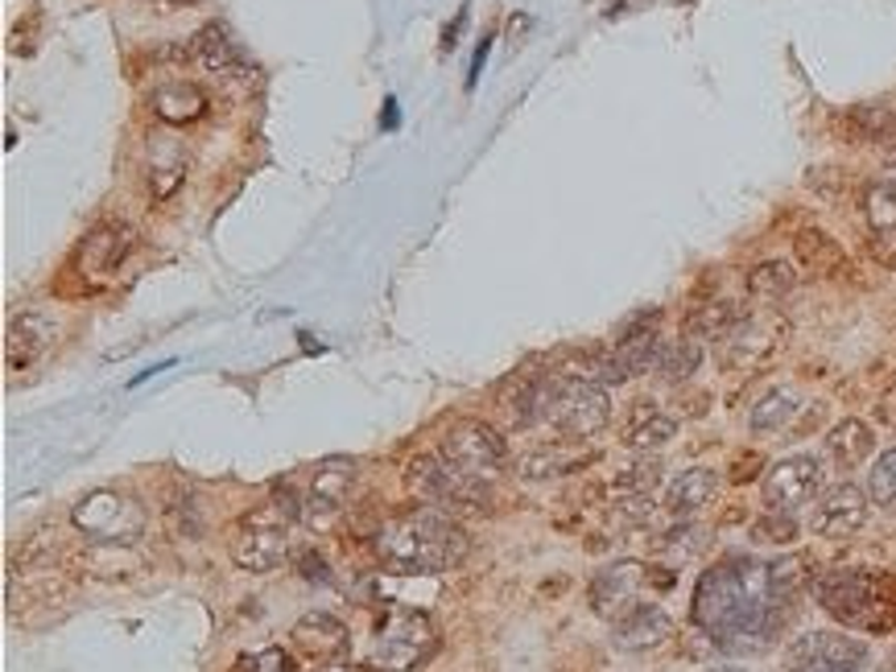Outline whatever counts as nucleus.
<instances>
[{
  "instance_id": "c756f323",
  "label": "nucleus",
  "mask_w": 896,
  "mask_h": 672,
  "mask_svg": "<svg viewBox=\"0 0 896 672\" xmlns=\"http://www.w3.org/2000/svg\"><path fill=\"white\" fill-rule=\"evenodd\" d=\"M864 220L876 239H896V186L893 182H872L864 190Z\"/></svg>"
},
{
  "instance_id": "a211bd4d",
  "label": "nucleus",
  "mask_w": 896,
  "mask_h": 672,
  "mask_svg": "<svg viewBox=\"0 0 896 672\" xmlns=\"http://www.w3.org/2000/svg\"><path fill=\"white\" fill-rule=\"evenodd\" d=\"M677 438V422L670 413H661L653 401H632L629 417H624V446L636 454L661 450Z\"/></svg>"
},
{
  "instance_id": "6e6552de",
  "label": "nucleus",
  "mask_w": 896,
  "mask_h": 672,
  "mask_svg": "<svg viewBox=\"0 0 896 672\" xmlns=\"http://www.w3.org/2000/svg\"><path fill=\"white\" fill-rule=\"evenodd\" d=\"M405 483L422 495V500L439 503V508H488V487H484V479H472V474H463V470H455L446 458H434V454H422V458H413L405 470Z\"/></svg>"
},
{
  "instance_id": "4c0bfd02",
  "label": "nucleus",
  "mask_w": 896,
  "mask_h": 672,
  "mask_svg": "<svg viewBox=\"0 0 896 672\" xmlns=\"http://www.w3.org/2000/svg\"><path fill=\"white\" fill-rule=\"evenodd\" d=\"M467 17H472V9L463 4V9H458V17H455V25H446V33H442V50H446V54L458 46V33H463V25H467Z\"/></svg>"
},
{
  "instance_id": "f8f14e48",
  "label": "nucleus",
  "mask_w": 896,
  "mask_h": 672,
  "mask_svg": "<svg viewBox=\"0 0 896 672\" xmlns=\"http://www.w3.org/2000/svg\"><path fill=\"white\" fill-rule=\"evenodd\" d=\"M760 491H765L769 512H789V516H793L798 508L818 500V491H822V462H818L814 454L781 458L777 467H769Z\"/></svg>"
},
{
  "instance_id": "4468645a",
  "label": "nucleus",
  "mask_w": 896,
  "mask_h": 672,
  "mask_svg": "<svg viewBox=\"0 0 896 672\" xmlns=\"http://www.w3.org/2000/svg\"><path fill=\"white\" fill-rule=\"evenodd\" d=\"M128 248H133V232L104 223V227L83 235V244L75 248V273L87 277V281H104V277H112L120 268Z\"/></svg>"
},
{
  "instance_id": "7ed1b4c3",
  "label": "nucleus",
  "mask_w": 896,
  "mask_h": 672,
  "mask_svg": "<svg viewBox=\"0 0 896 672\" xmlns=\"http://www.w3.org/2000/svg\"><path fill=\"white\" fill-rule=\"evenodd\" d=\"M302 520V500L289 483H273L268 500L240 520L232 532V562L249 574H268L285 562V548H289V524Z\"/></svg>"
},
{
  "instance_id": "20e7f679",
  "label": "nucleus",
  "mask_w": 896,
  "mask_h": 672,
  "mask_svg": "<svg viewBox=\"0 0 896 672\" xmlns=\"http://www.w3.org/2000/svg\"><path fill=\"white\" fill-rule=\"evenodd\" d=\"M818 607L831 619L855 631H893L896 627V598L888 595V582L867 569H826L814 582Z\"/></svg>"
},
{
  "instance_id": "f704fd0d",
  "label": "nucleus",
  "mask_w": 896,
  "mask_h": 672,
  "mask_svg": "<svg viewBox=\"0 0 896 672\" xmlns=\"http://www.w3.org/2000/svg\"><path fill=\"white\" fill-rule=\"evenodd\" d=\"M575 467V458L562 450H534L525 454L517 462V474L520 479H529V483H537V479H554V474H567V470Z\"/></svg>"
},
{
  "instance_id": "72a5a7b5",
  "label": "nucleus",
  "mask_w": 896,
  "mask_h": 672,
  "mask_svg": "<svg viewBox=\"0 0 896 672\" xmlns=\"http://www.w3.org/2000/svg\"><path fill=\"white\" fill-rule=\"evenodd\" d=\"M867 500L881 508H896V450H884L867 470Z\"/></svg>"
},
{
  "instance_id": "49530a36",
  "label": "nucleus",
  "mask_w": 896,
  "mask_h": 672,
  "mask_svg": "<svg viewBox=\"0 0 896 672\" xmlns=\"http://www.w3.org/2000/svg\"><path fill=\"white\" fill-rule=\"evenodd\" d=\"M855 672H864V669H855Z\"/></svg>"
},
{
  "instance_id": "0eeeda50",
  "label": "nucleus",
  "mask_w": 896,
  "mask_h": 672,
  "mask_svg": "<svg viewBox=\"0 0 896 672\" xmlns=\"http://www.w3.org/2000/svg\"><path fill=\"white\" fill-rule=\"evenodd\" d=\"M71 524L92 541V545H137L145 536V508L128 500L120 491H92L87 500L75 503Z\"/></svg>"
},
{
  "instance_id": "ddd939ff",
  "label": "nucleus",
  "mask_w": 896,
  "mask_h": 672,
  "mask_svg": "<svg viewBox=\"0 0 896 672\" xmlns=\"http://www.w3.org/2000/svg\"><path fill=\"white\" fill-rule=\"evenodd\" d=\"M867 524V491H860L855 483H839L831 487L814 508L810 529L826 541H851L855 532Z\"/></svg>"
},
{
  "instance_id": "f03ea898",
  "label": "nucleus",
  "mask_w": 896,
  "mask_h": 672,
  "mask_svg": "<svg viewBox=\"0 0 896 672\" xmlns=\"http://www.w3.org/2000/svg\"><path fill=\"white\" fill-rule=\"evenodd\" d=\"M467 532L439 508H409L377 532V557L397 574H446L467 557Z\"/></svg>"
},
{
  "instance_id": "a18cd8bd",
  "label": "nucleus",
  "mask_w": 896,
  "mask_h": 672,
  "mask_svg": "<svg viewBox=\"0 0 896 672\" xmlns=\"http://www.w3.org/2000/svg\"><path fill=\"white\" fill-rule=\"evenodd\" d=\"M888 182H893V186H896V178H888Z\"/></svg>"
},
{
  "instance_id": "412c9836",
  "label": "nucleus",
  "mask_w": 896,
  "mask_h": 672,
  "mask_svg": "<svg viewBox=\"0 0 896 672\" xmlns=\"http://www.w3.org/2000/svg\"><path fill=\"white\" fill-rule=\"evenodd\" d=\"M715 495H719V474L710 467H691L665 487V508H670L674 516H694V512H703Z\"/></svg>"
},
{
  "instance_id": "9d476101",
  "label": "nucleus",
  "mask_w": 896,
  "mask_h": 672,
  "mask_svg": "<svg viewBox=\"0 0 896 672\" xmlns=\"http://www.w3.org/2000/svg\"><path fill=\"white\" fill-rule=\"evenodd\" d=\"M864 664V643L839 631H805L786 648V672H855Z\"/></svg>"
},
{
  "instance_id": "cd10ccee",
  "label": "nucleus",
  "mask_w": 896,
  "mask_h": 672,
  "mask_svg": "<svg viewBox=\"0 0 896 672\" xmlns=\"http://www.w3.org/2000/svg\"><path fill=\"white\" fill-rule=\"evenodd\" d=\"M793 252H798V260H802L805 268H814V273H839V268H847V256L839 248V239H831V235L818 232V227L798 232Z\"/></svg>"
},
{
  "instance_id": "b1692460",
  "label": "nucleus",
  "mask_w": 896,
  "mask_h": 672,
  "mask_svg": "<svg viewBox=\"0 0 896 672\" xmlns=\"http://www.w3.org/2000/svg\"><path fill=\"white\" fill-rule=\"evenodd\" d=\"M872 450H876V434H872L864 422H855V417L839 422L831 434H826V454H831L839 467H860Z\"/></svg>"
},
{
  "instance_id": "2eb2a0df",
  "label": "nucleus",
  "mask_w": 896,
  "mask_h": 672,
  "mask_svg": "<svg viewBox=\"0 0 896 672\" xmlns=\"http://www.w3.org/2000/svg\"><path fill=\"white\" fill-rule=\"evenodd\" d=\"M674 636V619L657 607V602H632L624 615L612 619V643L624 652H641V648H657Z\"/></svg>"
},
{
  "instance_id": "dca6fc26",
  "label": "nucleus",
  "mask_w": 896,
  "mask_h": 672,
  "mask_svg": "<svg viewBox=\"0 0 896 672\" xmlns=\"http://www.w3.org/2000/svg\"><path fill=\"white\" fill-rule=\"evenodd\" d=\"M641 582H645V569H641L636 562H615V565H608V569H599L595 578H591V590H587L591 610L603 615V619L624 615V610L636 602Z\"/></svg>"
},
{
  "instance_id": "e433bc0d",
  "label": "nucleus",
  "mask_w": 896,
  "mask_h": 672,
  "mask_svg": "<svg viewBox=\"0 0 896 672\" xmlns=\"http://www.w3.org/2000/svg\"><path fill=\"white\" fill-rule=\"evenodd\" d=\"M798 536V524L789 512H769L752 524V541H765V545H789Z\"/></svg>"
},
{
  "instance_id": "37998d69",
  "label": "nucleus",
  "mask_w": 896,
  "mask_h": 672,
  "mask_svg": "<svg viewBox=\"0 0 896 672\" xmlns=\"http://www.w3.org/2000/svg\"><path fill=\"white\" fill-rule=\"evenodd\" d=\"M166 4H194V0H166Z\"/></svg>"
},
{
  "instance_id": "423d86ee",
  "label": "nucleus",
  "mask_w": 896,
  "mask_h": 672,
  "mask_svg": "<svg viewBox=\"0 0 896 672\" xmlns=\"http://www.w3.org/2000/svg\"><path fill=\"white\" fill-rule=\"evenodd\" d=\"M546 422L562 434V438H595L612 422V401L603 384L579 380V375H550L546 380Z\"/></svg>"
},
{
  "instance_id": "c85d7f7f",
  "label": "nucleus",
  "mask_w": 896,
  "mask_h": 672,
  "mask_svg": "<svg viewBox=\"0 0 896 672\" xmlns=\"http://www.w3.org/2000/svg\"><path fill=\"white\" fill-rule=\"evenodd\" d=\"M698 367H703V339H694V334H682V339H674V343L661 346V360H657L661 380H670V384H682V380H691Z\"/></svg>"
},
{
  "instance_id": "9b49d317",
  "label": "nucleus",
  "mask_w": 896,
  "mask_h": 672,
  "mask_svg": "<svg viewBox=\"0 0 896 672\" xmlns=\"http://www.w3.org/2000/svg\"><path fill=\"white\" fill-rule=\"evenodd\" d=\"M351 487H356V462L351 458H323L315 467L310 491L302 500V520L315 532H327L335 520L344 516Z\"/></svg>"
},
{
  "instance_id": "f3484780",
  "label": "nucleus",
  "mask_w": 896,
  "mask_h": 672,
  "mask_svg": "<svg viewBox=\"0 0 896 672\" xmlns=\"http://www.w3.org/2000/svg\"><path fill=\"white\" fill-rule=\"evenodd\" d=\"M54 339H59V330H54V322L42 318V313H21V318H13L9 330H4V363H9V372L30 367Z\"/></svg>"
},
{
  "instance_id": "c03bdc74",
  "label": "nucleus",
  "mask_w": 896,
  "mask_h": 672,
  "mask_svg": "<svg viewBox=\"0 0 896 672\" xmlns=\"http://www.w3.org/2000/svg\"><path fill=\"white\" fill-rule=\"evenodd\" d=\"M707 672H744V669H707Z\"/></svg>"
},
{
  "instance_id": "1a4fd4ad",
  "label": "nucleus",
  "mask_w": 896,
  "mask_h": 672,
  "mask_svg": "<svg viewBox=\"0 0 896 672\" xmlns=\"http://www.w3.org/2000/svg\"><path fill=\"white\" fill-rule=\"evenodd\" d=\"M439 454L455 470L472 474V479H492V474L504 467V458H508V446H504V438L496 434V429H492V425L472 422V417H467V422L446 425Z\"/></svg>"
},
{
  "instance_id": "aec40b11",
  "label": "nucleus",
  "mask_w": 896,
  "mask_h": 672,
  "mask_svg": "<svg viewBox=\"0 0 896 672\" xmlns=\"http://www.w3.org/2000/svg\"><path fill=\"white\" fill-rule=\"evenodd\" d=\"M149 104H154L161 125H194V120H203L207 95L194 83H187V78H170V83L154 87Z\"/></svg>"
},
{
  "instance_id": "6ab92c4d",
  "label": "nucleus",
  "mask_w": 896,
  "mask_h": 672,
  "mask_svg": "<svg viewBox=\"0 0 896 672\" xmlns=\"http://www.w3.org/2000/svg\"><path fill=\"white\" fill-rule=\"evenodd\" d=\"M294 643L315 660H339L347 652L351 636H347V627L335 615L310 610V615H302L298 623H294Z\"/></svg>"
},
{
  "instance_id": "7c9ffc66",
  "label": "nucleus",
  "mask_w": 896,
  "mask_h": 672,
  "mask_svg": "<svg viewBox=\"0 0 896 672\" xmlns=\"http://www.w3.org/2000/svg\"><path fill=\"white\" fill-rule=\"evenodd\" d=\"M661 487V462L645 458V462H632L615 474V500H653V491Z\"/></svg>"
},
{
  "instance_id": "393cba45",
  "label": "nucleus",
  "mask_w": 896,
  "mask_h": 672,
  "mask_svg": "<svg viewBox=\"0 0 896 672\" xmlns=\"http://www.w3.org/2000/svg\"><path fill=\"white\" fill-rule=\"evenodd\" d=\"M843 128L851 132V141L864 145H896V111L881 108V104H864V108H851L843 116Z\"/></svg>"
},
{
  "instance_id": "f257e3e1",
  "label": "nucleus",
  "mask_w": 896,
  "mask_h": 672,
  "mask_svg": "<svg viewBox=\"0 0 896 672\" xmlns=\"http://www.w3.org/2000/svg\"><path fill=\"white\" fill-rule=\"evenodd\" d=\"M793 598L777 590L769 562L727 557L703 574L694 590V623L707 631L719 648L731 652H760L777 640Z\"/></svg>"
},
{
  "instance_id": "4be33fe9",
  "label": "nucleus",
  "mask_w": 896,
  "mask_h": 672,
  "mask_svg": "<svg viewBox=\"0 0 896 672\" xmlns=\"http://www.w3.org/2000/svg\"><path fill=\"white\" fill-rule=\"evenodd\" d=\"M190 58L203 66V71H211V75H244V71H249V66H244V54L236 50V42L228 38L223 25H203V30L194 33Z\"/></svg>"
},
{
  "instance_id": "5701e85b",
  "label": "nucleus",
  "mask_w": 896,
  "mask_h": 672,
  "mask_svg": "<svg viewBox=\"0 0 896 672\" xmlns=\"http://www.w3.org/2000/svg\"><path fill=\"white\" fill-rule=\"evenodd\" d=\"M744 322H748V313L739 310L736 301H710V306H703V310L691 313L686 334H694V339H715V343H727V339H731Z\"/></svg>"
},
{
  "instance_id": "79ce46f5",
  "label": "nucleus",
  "mask_w": 896,
  "mask_h": 672,
  "mask_svg": "<svg viewBox=\"0 0 896 672\" xmlns=\"http://www.w3.org/2000/svg\"><path fill=\"white\" fill-rule=\"evenodd\" d=\"M632 4H641V0H620L612 13H632ZM645 4H653V0H645Z\"/></svg>"
},
{
  "instance_id": "bb28decb",
  "label": "nucleus",
  "mask_w": 896,
  "mask_h": 672,
  "mask_svg": "<svg viewBox=\"0 0 896 672\" xmlns=\"http://www.w3.org/2000/svg\"><path fill=\"white\" fill-rule=\"evenodd\" d=\"M798 392L789 388H769L760 401L752 405V413H748V425H752V434H777V429H786L793 417H798Z\"/></svg>"
},
{
  "instance_id": "58836bf2",
  "label": "nucleus",
  "mask_w": 896,
  "mask_h": 672,
  "mask_svg": "<svg viewBox=\"0 0 896 672\" xmlns=\"http://www.w3.org/2000/svg\"><path fill=\"white\" fill-rule=\"evenodd\" d=\"M488 50H492V38H484V42L475 46L472 71H467V87H475V83H479V75H484V63H488Z\"/></svg>"
},
{
  "instance_id": "c9c22d12",
  "label": "nucleus",
  "mask_w": 896,
  "mask_h": 672,
  "mask_svg": "<svg viewBox=\"0 0 896 672\" xmlns=\"http://www.w3.org/2000/svg\"><path fill=\"white\" fill-rule=\"evenodd\" d=\"M661 548H665L670 557H677V562H686V557H694V553L707 548V532L698 529V524H682V529L661 536Z\"/></svg>"
},
{
  "instance_id": "39448f33",
  "label": "nucleus",
  "mask_w": 896,
  "mask_h": 672,
  "mask_svg": "<svg viewBox=\"0 0 896 672\" xmlns=\"http://www.w3.org/2000/svg\"><path fill=\"white\" fill-rule=\"evenodd\" d=\"M434 648H439V636H434L430 615L409 607H384L377 631H372V643L363 652V669L413 672L434 657Z\"/></svg>"
},
{
  "instance_id": "a19ab883",
  "label": "nucleus",
  "mask_w": 896,
  "mask_h": 672,
  "mask_svg": "<svg viewBox=\"0 0 896 672\" xmlns=\"http://www.w3.org/2000/svg\"><path fill=\"white\" fill-rule=\"evenodd\" d=\"M302 565H306V569H302V574H306V578H323L327 582V562H323V557H310V553H306V557H302Z\"/></svg>"
},
{
  "instance_id": "ea45409f",
  "label": "nucleus",
  "mask_w": 896,
  "mask_h": 672,
  "mask_svg": "<svg viewBox=\"0 0 896 672\" xmlns=\"http://www.w3.org/2000/svg\"><path fill=\"white\" fill-rule=\"evenodd\" d=\"M397 125H401V111H397V99L389 95V99H384V111H380V128H389V132H393Z\"/></svg>"
},
{
  "instance_id": "2f4dec72",
  "label": "nucleus",
  "mask_w": 896,
  "mask_h": 672,
  "mask_svg": "<svg viewBox=\"0 0 896 672\" xmlns=\"http://www.w3.org/2000/svg\"><path fill=\"white\" fill-rule=\"evenodd\" d=\"M798 285V273H793V265L789 260H765V265H756L752 273H748V289H752L756 298H786L789 289Z\"/></svg>"
},
{
  "instance_id": "473e14b6",
  "label": "nucleus",
  "mask_w": 896,
  "mask_h": 672,
  "mask_svg": "<svg viewBox=\"0 0 896 672\" xmlns=\"http://www.w3.org/2000/svg\"><path fill=\"white\" fill-rule=\"evenodd\" d=\"M137 565L141 562L128 553V545H92V553L83 557V569L92 578H128Z\"/></svg>"
},
{
  "instance_id": "a878e982",
  "label": "nucleus",
  "mask_w": 896,
  "mask_h": 672,
  "mask_svg": "<svg viewBox=\"0 0 896 672\" xmlns=\"http://www.w3.org/2000/svg\"><path fill=\"white\" fill-rule=\"evenodd\" d=\"M182 178H187V153L173 141L158 137V153H154V170H149V194H154V203L173 199V190L182 186Z\"/></svg>"
}]
</instances>
